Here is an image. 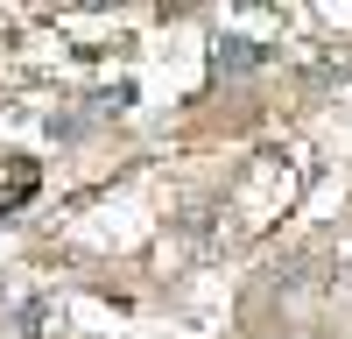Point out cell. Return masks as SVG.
I'll use <instances>...</instances> for the list:
<instances>
[{
    "label": "cell",
    "instance_id": "1",
    "mask_svg": "<svg viewBox=\"0 0 352 339\" xmlns=\"http://www.w3.org/2000/svg\"><path fill=\"white\" fill-rule=\"evenodd\" d=\"M219 71H254L261 64V56H268V50H261V43H247V36H219Z\"/></svg>",
    "mask_w": 352,
    "mask_h": 339
},
{
    "label": "cell",
    "instance_id": "2",
    "mask_svg": "<svg viewBox=\"0 0 352 339\" xmlns=\"http://www.w3.org/2000/svg\"><path fill=\"white\" fill-rule=\"evenodd\" d=\"M43 325H50V304L28 297V304H21V318H14V332H43Z\"/></svg>",
    "mask_w": 352,
    "mask_h": 339
}]
</instances>
